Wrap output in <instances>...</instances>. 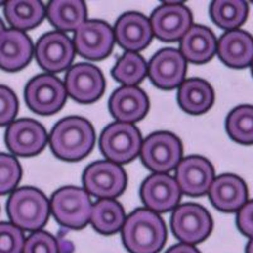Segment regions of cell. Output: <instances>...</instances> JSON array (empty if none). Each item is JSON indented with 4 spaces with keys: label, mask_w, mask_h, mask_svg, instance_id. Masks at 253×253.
Masks as SVG:
<instances>
[{
    "label": "cell",
    "mask_w": 253,
    "mask_h": 253,
    "mask_svg": "<svg viewBox=\"0 0 253 253\" xmlns=\"http://www.w3.org/2000/svg\"><path fill=\"white\" fill-rule=\"evenodd\" d=\"M122 239L130 253H158L166 243V224L157 213L141 208L126 218Z\"/></svg>",
    "instance_id": "6da1fadb"
},
{
    "label": "cell",
    "mask_w": 253,
    "mask_h": 253,
    "mask_svg": "<svg viewBox=\"0 0 253 253\" xmlns=\"http://www.w3.org/2000/svg\"><path fill=\"white\" fill-rule=\"evenodd\" d=\"M94 144V128L89 121L81 117L61 119L49 135L52 152L63 161L83 160L91 152Z\"/></svg>",
    "instance_id": "7a4b0ae2"
},
{
    "label": "cell",
    "mask_w": 253,
    "mask_h": 253,
    "mask_svg": "<svg viewBox=\"0 0 253 253\" xmlns=\"http://www.w3.org/2000/svg\"><path fill=\"white\" fill-rule=\"evenodd\" d=\"M49 213V202L36 187H19L13 191L6 203L8 218L22 230L38 232L47 224Z\"/></svg>",
    "instance_id": "3957f363"
},
{
    "label": "cell",
    "mask_w": 253,
    "mask_h": 253,
    "mask_svg": "<svg viewBox=\"0 0 253 253\" xmlns=\"http://www.w3.org/2000/svg\"><path fill=\"white\" fill-rule=\"evenodd\" d=\"M49 207L61 225L70 229H83L90 221L92 203L85 189L65 186L52 195Z\"/></svg>",
    "instance_id": "277c9868"
},
{
    "label": "cell",
    "mask_w": 253,
    "mask_h": 253,
    "mask_svg": "<svg viewBox=\"0 0 253 253\" xmlns=\"http://www.w3.org/2000/svg\"><path fill=\"white\" fill-rule=\"evenodd\" d=\"M142 135L133 124L114 122L103 130L99 139L101 152L110 162L128 164L141 153Z\"/></svg>",
    "instance_id": "5b68a950"
},
{
    "label": "cell",
    "mask_w": 253,
    "mask_h": 253,
    "mask_svg": "<svg viewBox=\"0 0 253 253\" xmlns=\"http://www.w3.org/2000/svg\"><path fill=\"white\" fill-rule=\"evenodd\" d=\"M27 107L36 114L53 115L62 109L67 100L65 84L51 74L37 75L27 84L24 90Z\"/></svg>",
    "instance_id": "8992f818"
},
{
    "label": "cell",
    "mask_w": 253,
    "mask_h": 253,
    "mask_svg": "<svg viewBox=\"0 0 253 253\" xmlns=\"http://www.w3.org/2000/svg\"><path fill=\"white\" fill-rule=\"evenodd\" d=\"M139 155L147 169L156 173H167L182 160V144L172 133L156 132L144 139Z\"/></svg>",
    "instance_id": "52a82bcc"
},
{
    "label": "cell",
    "mask_w": 253,
    "mask_h": 253,
    "mask_svg": "<svg viewBox=\"0 0 253 253\" xmlns=\"http://www.w3.org/2000/svg\"><path fill=\"white\" fill-rule=\"evenodd\" d=\"M171 228L181 243L193 246L210 236L213 229V219L202 205L186 203L173 210Z\"/></svg>",
    "instance_id": "ba28073f"
},
{
    "label": "cell",
    "mask_w": 253,
    "mask_h": 253,
    "mask_svg": "<svg viewBox=\"0 0 253 253\" xmlns=\"http://www.w3.org/2000/svg\"><path fill=\"white\" fill-rule=\"evenodd\" d=\"M83 182L85 191L101 199H114L124 193L126 173L123 167L110 161H96L84 171Z\"/></svg>",
    "instance_id": "9c48e42d"
},
{
    "label": "cell",
    "mask_w": 253,
    "mask_h": 253,
    "mask_svg": "<svg viewBox=\"0 0 253 253\" xmlns=\"http://www.w3.org/2000/svg\"><path fill=\"white\" fill-rule=\"evenodd\" d=\"M114 31L103 20H86L75 32L74 46L84 58L99 61L108 57L114 47Z\"/></svg>",
    "instance_id": "30bf717a"
},
{
    "label": "cell",
    "mask_w": 253,
    "mask_h": 253,
    "mask_svg": "<svg viewBox=\"0 0 253 253\" xmlns=\"http://www.w3.org/2000/svg\"><path fill=\"white\" fill-rule=\"evenodd\" d=\"M75 46L62 32H48L38 40L35 47L37 63L48 72H61L70 67L75 58Z\"/></svg>",
    "instance_id": "8fae6325"
},
{
    "label": "cell",
    "mask_w": 253,
    "mask_h": 253,
    "mask_svg": "<svg viewBox=\"0 0 253 253\" xmlns=\"http://www.w3.org/2000/svg\"><path fill=\"white\" fill-rule=\"evenodd\" d=\"M48 135L44 126L35 119H18L9 124L5 132L8 150L19 157H32L44 150Z\"/></svg>",
    "instance_id": "7c38bea8"
},
{
    "label": "cell",
    "mask_w": 253,
    "mask_h": 253,
    "mask_svg": "<svg viewBox=\"0 0 253 253\" xmlns=\"http://www.w3.org/2000/svg\"><path fill=\"white\" fill-rule=\"evenodd\" d=\"M67 95L81 104H90L100 99L105 90L103 72L91 63H76L65 78Z\"/></svg>",
    "instance_id": "4fadbf2b"
},
{
    "label": "cell",
    "mask_w": 253,
    "mask_h": 253,
    "mask_svg": "<svg viewBox=\"0 0 253 253\" xmlns=\"http://www.w3.org/2000/svg\"><path fill=\"white\" fill-rule=\"evenodd\" d=\"M153 35L165 42L181 40L193 26V15L184 4L169 3L158 6L151 15Z\"/></svg>",
    "instance_id": "5bb4252c"
},
{
    "label": "cell",
    "mask_w": 253,
    "mask_h": 253,
    "mask_svg": "<svg viewBox=\"0 0 253 253\" xmlns=\"http://www.w3.org/2000/svg\"><path fill=\"white\" fill-rule=\"evenodd\" d=\"M187 61L176 48H162L148 63V78L155 86L170 90L185 81Z\"/></svg>",
    "instance_id": "9a60e30c"
},
{
    "label": "cell",
    "mask_w": 253,
    "mask_h": 253,
    "mask_svg": "<svg viewBox=\"0 0 253 253\" xmlns=\"http://www.w3.org/2000/svg\"><path fill=\"white\" fill-rule=\"evenodd\" d=\"M175 180L185 195L203 196L208 194L214 181V167L202 156H189L176 167Z\"/></svg>",
    "instance_id": "2e32d148"
},
{
    "label": "cell",
    "mask_w": 253,
    "mask_h": 253,
    "mask_svg": "<svg viewBox=\"0 0 253 253\" xmlns=\"http://www.w3.org/2000/svg\"><path fill=\"white\" fill-rule=\"evenodd\" d=\"M141 199L147 209L155 213H166L177 208L181 190L175 177L169 173H153L142 182Z\"/></svg>",
    "instance_id": "e0dca14e"
},
{
    "label": "cell",
    "mask_w": 253,
    "mask_h": 253,
    "mask_svg": "<svg viewBox=\"0 0 253 253\" xmlns=\"http://www.w3.org/2000/svg\"><path fill=\"white\" fill-rule=\"evenodd\" d=\"M113 31L115 42L126 52L144 49L153 37L150 19L137 12H128L121 15Z\"/></svg>",
    "instance_id": "ac0fdd59"
},
{
    "label": "cell",
    "mask_w": 253,
    "mask_h": 253,
    "mask_svg": "<svg viewBox=\"0 0 253 253\" xmlns=\"http://www.w3.org/2000/svg\"><path fill=\"white\" fill-rule=\"evenodd\" d=\"M150 109L146 92L138 86H121L109 99L110 114L117 122L133 124L143 119Z\"/></svg>",
    "instance_id": "d6986e66"
},
{
    "label": "cell",
    "mask_w": 253,
    "mask_h": 253,
    "mask_svg": "<svg viewBox=\"0 0 253 253\" xmlns=\"http://www.w3.org/2000/svg\"><path fill=\"white\" fill-rule=\"evenodd\" d=\"M209 199L220 211H238L248 200V187L243 178L233 173H224L214 178L210 186Z\"/></svg>",
    "instance_id": "ffe728a7"
},
{
    "label": "cell",
    "mask_w": 253,
    "mask_h": 253,
    "mask_svg": "<svg viewBox=\"0 0 253 253\" xmlns=\"http://www.w3.org/2000/svg\"><path fill=\"white\" fill-rule=\"evenodd\" d=\"M35 53L31 38L22 31L5 29L0 35V69L15 72L31 62Z\"/></svg>",
    "instance_id": "44dd1931"
},
{
    "label": "cell",
    "mask_w": 253,
    "mask_h": 253,
    "mask_svg": "<svg viewBox=\"0 0 253 253\" xmlns=\"http://www.w3.org/2000/svg\"><path fill=\"white\" fill-rule=\"evenodd\" d=\"M216 53L224 65L232 69H245L253 62V37L246 31L225 32L218 41Z\"/></svg>",
    "instance_id": "7402d4cb"
},
{
    "label": "cell",
    "mask_w": 253,
    "mask_h": 253,
    "mask_svg": "<svg viewBox=\"0 0 253 253\" xmlns=\"http://www.w3.org/2000/svg\"><path fill=\"white\" fill-rule=\"evenodd\" d=\"M218 41L209 28L204 26H191L180 40L181 55L186 61L196 65H203L215 56Z\"/></svg>",
    "instance_id": "603a6c76"
},
{
    "label": "cell",
    "mask_w": 253,
    "mask_h": 253,
    "mask_svg": "<svg viewBox=\"0 0 253 253\" xmlns=\"http://www.w3.org/2000/svg\"><path fill=\"white\" fill-rule=\"evenodd\" d=\"M177 103L187 114H204L213 107L214 90L203 79H189L178 86Z\"/></svg>",
    "instance_id": "cb8c5ba5"
},
{
    "label": "cell",
    "mask_w": 253,
    "mask_h": 253,
    "mask_svg": "<svg viewBox=\"0 0 253 253\" xmlns=\"http://www.w3.org/2000/svg\"><path fill=\"white\" fill-rule=\"evenodd\" d=\"M86 5L81 0H53L46 6V17L56 29L75 31L86 22Z\"/></svg>",
    "instance_id": "d4e9b609"
},
{
    "label": "cell",
    "mask_w": 253,
    "mask_h": 253,
    "mask_svg": "<svg viewBox=\"0 0 253 253\" xmlns=\"http://www.w3.org/2000/svg\"><path fill=\"white\" fill-rule=\"evenodd\" d=\"M4 14L13 29L23 32L43 22L46 6L38 0H9L4 5Z\"/></svg>",
    "instance_id": "484cf974"
},
{
    "label": "cell",
    "mask_w": 253,
    "mask_h": 253,
    "mask_svg": "<svg viewBox=\"0 0 253 253\" xmlns=\"http://www.w3.org/2000/svg\"><path fill=\"white\" fill-rule=\"evenodd\" d=\"M90 221L99 233L110 236L123 228L126 213L114 199H101L92 205Z\"/></svg>",
    "instance_id": "4316f807"
},
{
    "label": "cell",
    "mask_w": 253,
    "mask_h": 253,
    "mask_svg": "<svg viewBox=\"0 0 253 253\" xmlns=\"http://www.w3.org/2000/svg\"><path fill=\"white\" fill-rule=\"evenodd\" d=\"M250 8L242 0H215L210 4L209 14L216 26L228 31L238 29L248 18Z\"/></svg>",
    "instance_id": "83f0119b"
},
{
    "label": "cell",
    "mask_w": 253,
    "mask_h": 253,
    "mask_svg": "<svg viewBox=\"0 0 253 253\" xmlns=\"http://www.w3.org/2000/svg\"><path fill=\"white\" fill-rule=\"evenodd\" d=\"M148 72V65L137 52H126L115 63L112 76L123 84V86H137L144 80Z\"/></svg>",
    "instance_id": "f1b7e54d"
},
{
    "label": "cell",
    "mask_w": 253,
    "mask_h": 253,
    "mask_svg": "<svg viewBox=\"0 0 253 253\" xmlns=\"http://www.w3.org/2000/svg\"><path fill=\"white\" fill-rule=\"evenodd\" d=\"M225 129L234 142L245 146L253 144V105H239L228 114Z\"/></svg>",
    "instance_id": "f546056e"
},
{
    "label": "cell",
    "mask_w": 253,
    "mask_h": 253,
    "mask_svg": "<svg viewBox=\"0 0 253 253\" xmlns=\"http://www.w3.org/2000/svg\"><path fill=\"white\" fill-rule=\"evenodd\" d=\"M22 167L14 156L0 153V195L10 193L19 184Z\"/></svg>",
    "instance_id": "4dcf8cb0"
},
{
    "label": "cell",
    "mask_w": 253,
    "mask_h": 253,
    "mask_svg": "<svg viewBox=\"0 0 253 253\" xmlns=\"http://www.w3.org/2000/svg\"><path fill=\"white\" fill-rule=\"evenodd\" d=\"M26 238L12 223H0V253H23Z\"/></svg>",
    "instance_id": "1f68e13d"
},
{
    "label": "cell",
    "mask_w": 253,
    "mask_h": 253,
    "mask_svg": "<svg viewBox=\"0 0 253 253\" xmlns=\"http://www.w3.org/2000/svg\"><path fill=\"white\" fill-rule=\"evenodd\" d=\"M23 253H60V246L55 237L38 230L26 239Z\"/></svg>",
    "instance_id": "d6a6232c"
},
{
    "label": "cell",
    "mask_w": 253,
    "mask_h": 253,
    "mask_svg": "<svg viewBox=\"0 0 253 253\" xmlns=\"http://www.w3.org/2000/svg\"><path fill=\"white\" fill-rule=\"evenodd\" d=\"M18 113V99L8 86L0 85V126H9Z\"/></svg>",
    "instance_id": "836d02e7"
},
{
    "label": "cell",
    "mask_w": 253,
    "mask_h": 253,
    "mask_svg": "<svg viewBox=\"0 0 253 253\" xmlns=\"http://www.w3.org/2000/svg\"><path fill=\"white\" fill-rule=\"evenodd\" d=\"M237 227L245 236L253 238V200L247 202L238 210Z\"/></svg>",
    "instance_id": "e575fe53"
},
{
    "label": "cell",
    "mask_w": 253,
    "mask_h": 253,
    "mask_svg": "<svg viewBox=\"0 0 253 253\" xmlns=\"http://www.w3.org/2000/svg\"><path fill=\"white\" fill-rule=\"evenodd\" d=\"M166 253H200V252H199L198 248H195L194 246L185 245V243H178V245H175L171 248H169Z\"/></svg>",
    "instance_id": "d590c367"
},
{
    "label": "cell",
    "mask_w": 253,
    "mask_h": 253,
    "mask_svg": "<svg viewBox=\"0 0 253 253\" xmlns=\"http://www.w3.org/2000/svg\"><path fill=\"white\" fill-rule=\"evenodd\" d=\"M246 253H253V238H251L250 242L247 243V247H246Z\"/></svg>",
    "instance_id": "8d00e7d4"
},
{
    "label": "cell",
    "mask_w": 253,
    "mask_h": 253,
    "mask_svg": "<svg viewBox=\"0 0 253 253\" xmlns=\"http://www.w3.org/2000/svg\"><path fill=\"white\" fill-rule=\"evenodd\" d=\"M5 31V26H4V22L1 19H0V35L3 33V32Z\"/></svg>",
    "instance_id": "74e56055"
},
{
    "label": "cell",
    "mask_w": 253,
    "mask_h": 253,
    "mask_svg": "<svg viewBox=\"0 0 253 253\" xmlns=\"http://www.w3.org/2000/svg\"><path fill=\"white\" fill-rule=\"evenodd\" d=\"M251 72H252V76H253V62L252 65H251Z\"/></svg>",
    "instance_id": "f35d334b"
},
{
    "label": "cell",
    "mask_w": 253,
    "mask_h": 253,
    "mask_svg": "<svg viewBox=\"0 0 253 253\" xmlns=\"http://www.w3.org/2000/svg\"><path fill=\"white\" fill-rule=\"evenodd\" d=\"M1 4H3V1H0V5H1Z\"/></svg>",
    "instance_id": "ab89813d"
}]
</instances>
